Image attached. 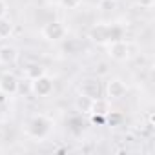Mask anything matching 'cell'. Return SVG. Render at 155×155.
<instances>
[{
  "label": "cell",
  "mask_w": 155,
  "mask_h": 155,
  "mask_svg": "<svg viewBox=\"0 0 155 155\" xmlns=\"http://www.w3.org/2000/svg\"><path fill=\"white\" fill-rule=\"evenodd\" d=\"M53 126H55L53 119H49L44 113H38V115H33L26 122V135L35 139V140H42V139H46L51 133Z\"/></svg>",
  "instance_id": "obj_1"
},
{
  "label": "cell",
  "mask_w": 155,
  "mask_h": 155,
  "mask_svg": "<svg viewBox=\"0 0 155 155\" xmlns=\"http://www.w3.org/2000/svg\"><path fill=\"white\" fill-rule=\"evenodd\" d=\"M40 35H42V38L48 40V42H60V40L66 38L68 28H66L64 22H60V20H51V22H48V24L42 26Z\"/></svg>",
  "instance_id": "obj_2"
},
{
  "label": "cell",
  "mask_w": 155,
  "mask_h": 155,
  "mask_svg": "<svg viewBox=\"0 0 155 155\" xmlns=\"http://www.w3.org/2000/svg\"><path fill=\"white\" fill-rule=\"evenodd\" d=\"M115 33H119V29L115 26H110V24H95L90 29V38L95 44H102L104 46V44H108V42H111V40L117 38Z\"/></svg>",
  "instance_id": "obj_3"
},
{
  "label": "cell",
  "mask_w": 155,
  "mask_h": 155,
  "mask_svg": "<svg viewBox=\"0 0 155 155\" xmlns=\"http://www.w3.org/2000/svg\"><path fill=\"white\" fill-rule=\"evenodd\" d=\"M106 46H108V57L111 60H115V62H126L130 58V55H131L130 44L126 40H122V38H115V40L108 42Z\"/></svg>",
  "instance_id": "obj_4"
},
{
  "label": "cell",
  "mask_w": 155,
  "mask_h": 155,
  "mask_svg": "<svg viewBox=\"0 0 155 155\" xmlns=\"http://www.w3.org/2000/svg\"><path fill=\"white\" fill-rule=\"evenodd\" d=\"M53 90H55L53 79L48 73H44V75H40V77H37V79L31 81V93L35 97H40V99L42 97H49L53 93Z\"/></svg>",
  "instance_id": "obj_5"
},
{
  "label": "cell",
  "mask_w": 155,
  "mask_h": 155,
  "mask_svg": "<svg viewBox=\"0 0 155 155\" xmlns=\"http://www.w3.org/2000/svg\"><path fill=\"white\" fill-rule=\"evenodd\" d=\"M126 93H128V86H126V82L122 79H119V77H111V79L106 82L108 101H120Z\"/></svg>",
  "instance_id": "obj_6"
},
{
  "label": "cell",
  "mask_w": 155,
  "mask_h": 155,
  "mask_svg": "<svg viewBox=\"0 0 155 155\" xmlns=\"http://www.w3.org/2000/svg\"><path fill=\"white\" fill-rule=\"evenodd\" d=\"M0 93L8 95V97H13L18 93V79H17L15 73L4 71L0 75Z\"/></svg>",
  "instance_id": "obj_7"
},
{
  "label": "cell",
  "mask_w": 155,
  "mask_h": 155,
  "mask_svg": "<svg viewBox=\"0 0 155 155\" xmlns=\"http://www.w3.org/2000/svg\"><path fill=\"white\" fill-rule=\"evenodd\" d=\"M101 82L97 79H84L81 84H79V93L84 95V97H90V99H97L101 97Z\"/></svg>",
  "instance_id": "obj_8"
},
{
  "label": "cell",
  "mask_w": 155,
  "mask_h": 155,
  "mask_svg": "<svg viewBox=\"0 0 155 155\" xmlns=\"http://www.w3.org/2000/svg\"><path fill=\"white\" fill-rule=\"evenodd\" d=\"M18 58V51L15 46H2L0 48V64H4V66H9V64H15Z\"/></svg>",
  "instance_id": "obj_9"
},
{
  "label": "cell",
  "mask_w": 155,
  "mask_h": 155,
  "mask_svg": "<svg viewBox=\"0 0 155 155\" xmlns=\"http://www.w3.org/2000/svg\"><path fill=\"white\" fill-rule=\"evenodd\" d=\"M110 113V101L108 99H102V97H97L91 101V111L90 115H99V117H106Z\"/></svg>",
  "instance_id": "obj_10"
},
{
  "label": "cell",
  "mask_w": 155,
  "mask_h": 155,
  "mask_svg": "<svg viewBox=\"0 0 155 155\" xmlns=\"http://www.w3.org/2000/svg\"><path fill=\"white\" fill-rule=\"evenodd\" d=\"M46 73V68L42 66V64H28L26 68H24V77L31 82L33 79H37V77H40V75H44Z\"/></svg>",
  "instance_id": "obj_11"
},
{
  "label": "cell",
  "mask_w": 155,
  "mask_h": 155,
  "mask_svg": "<svg viewBox=\"0 0 155 155\" xmlns=\"http://www.w3.org/2000/svg\"><path fill=\"white\" fill-rule=\"evenodd\" d=\"M91 101H93V99L84 97V95H81V93H79V97L75 99V110L79 111V113L90 115V111H91Z\"/></svg>",
  "instance_id": "obj_12"
},
{
  "label": "cell",
  "mask_w": 155,
  "mask_h": 155,
  "mask_svg": "<svg viewBox=\"0 0 155 155\" xmlns=\"http://www.w3.org/2000/svg\"><path fill=\"white\" fill-rule=\"evenodd\" d=\"M13 33V22L4 17V18H0V40H4V38H9V35Z\"/></svg>",
  "instance_id": "obj_13"
},
{
  "label": "cell",
  "mask_w": 155,
  "mask_h": 155,
  "mask_svg": "<svg viewBox=\"0 0 155 155\" xmlns=\"http://www.w3.org/2000/svg\"><path fill=\"white\" fill-rule=\"evenodd\" d=\"M60 6L64 9H77L82 6V0H60Z\"/></svg>",
  "instance_id": "obj_14"
},
{
  "label": "cell",
  "mask_w": 155,
  "mask_h": 155,
  "mask_svg": "<svg viewBox=\"0 0 155 155\" xmlns=\"http://www.w3.org/2000/svg\"><path fill=\"white\" fill-rule=\"evenodd\" d=\"M115 6H117L115 0H99V9H102V11L115 9Z\"/></svg>",
  "instance_id": "obj_15"
},
{
  "label": "cell",
  "mask_w": 155,
  "mask_h": 155,
  "mask_svg": "<svg viewBox=\"0 0 155 155\" xmlns=\"http://www.w3.org/2000/svg\"><path fill=\"white\" fill-rule=\"evenodd\" d=\"M137 6H140L142 9H151L153 4H155V0H135Z\"/></svg>",
  "instance_id": "obj_16"
},
{
  "label": "cell",
  "mask_w": 155,
  "mask_h": 155,
  "mask_svg": "<svg viewBox=\"0 0 155 155\" xmlns=\"http://www.w3.org/2000/svg\"><path fill=\"white\" fill-rule=\"evenodd\" d=\"M8 2L6 0H0V18H4V17H8Z\"/></svg>",
  "instance_id": "obj_17"
}]
</instances>
